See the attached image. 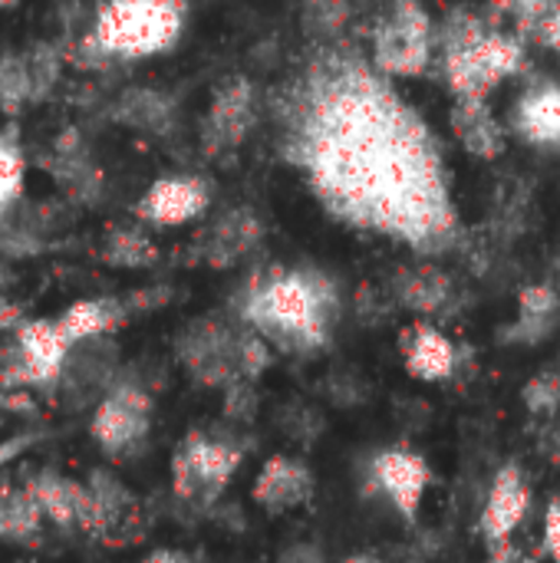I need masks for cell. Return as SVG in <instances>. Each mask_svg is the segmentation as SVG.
I'll use <instances>...</instances> for the list:
<instances>
[{
    "mask_svg": "<svg viewBox=\"0 0 560 563\" xmlns=\"http://www.w3.org/2000/svg\"><path fill=\"white\" fill-rule=\"evenodd\" d=\"M297 142L317 195L343 221L419 251L452 241L455 205L442 152L376 69L356 59L323 63L307 82Z\"/></svg>",
    "mask_w": 560,
    "mask_h": 563,
    "instance_id": "6da1fadb",
    "label": "cell"
},
{
    "mask_svg": "<svg viewBox=\"0 0 560 563\" xmlns=\"http://www.w3.org/2000/svg\"><path fill=\"white\" fill-rule=\"evenodd\" d=\"M241 313L257 336L284 350L310 353L320 350L330 336L337 294L323 274L277 271L248 290Z\"/></svg>",
    "mask_w": 560,
    "mask_h": 563,
    "instance_id": "7a4b0ae2",
    "label": "cell"
},
{
    "mask_svg": "<svg viewBox=\"0 0 560 563\" xmlns=\"http://www.w3.org/2000/svg\"><path fill=\"white\" fill-rule=\"evenodd\" d=\"M442 56V76L455 99H488L505 79L525 66V46L505 30H492L482 20L459 13L436 33Z\"/></svg>",
    "mask_w": 560,
    "mask_h": 563,
    "instance_id": "3957f363",
    "label": "cell"
},
{
    "mask_svg": "<svg viewBox=\"0 0 560 563\" xmlns=\"http://www.w3.org/2000/svg\"><path fill=\"white\" fill-rule=\"evenodd\" d=\"M185 0H102L86 49L102 59H145L168 53L185 33Z\"/></svg>",
    "mask_w": 560,
    "mask_h": 563,
    "instance_id": "277c9868",
    "label": "cell"
},
{
    "mask_svg": "<svg viewBox=\"0 0 560 563\" xmlns=\"http://www.w3.org/2000/svg\"><path fill=\"white\" fill-rule=\"evenodd\" d=\"M436 56V26L416 0H393L373 30V69L380 76H419Z\"/></svg>",
    "mask_w": 560,
    "mask_h": 563,
    "instance_id": "5b68a950",
    "label": "cell"
},
{
    "mask_svg": "<svg viewBox=\"0 0 560 563\" xmlns=\"http://www.w3.org/2000/svg\"><path fill=\"white\" fill-rule=\"evenodd\" d=\"M69 340L56 327V320H20L17 340L0 363V386H53L63 376Z\"/></svg>",
    "mask_w": 560,
    "mask_h": 563,
    "instance_id": "8992f818",
    "label": "cell"
},
{
    "mask_svg": "<svg viewBox=\"0 0 560 563\" xmlns=\"http://www.w3.org/2000/svg\"><path fill=\"white\" fill-rule=\"evenodd\" d=\"M238 465H241V449H234L224 439H208L201 432H191L172 459L175 495L185 501H211L234 478Z\"/></svg>",
    "mask_w": 560,
    "mask_h": 563,
    "instance_id": "52a82bcc",
    "label": "cell"
},
{
    "mask_svg": "<svg viewBox=\"0 0 560 563\" xmlns=\"http://www.w3.org/2000/svg\"><path fill=\"white\" fill-rule=\"evenodd\" d=\"M152 429V399L139 383H112L99 399L89 432L106 455H129L149 439Z\"/></svg>",
    "mask_w": 560,
    "mask_h": 563,
    "instance_id": "ba28073f",
    "label": "cell"
},
{
    "mask_svg": "<svg viewBox=\"0 0 560 563\" xmlns=\"http://www.w3.org/2000/svg\"><path fill=\"white\" fill-rule=\"evenodd\" d=\"M238 346H241L238 330H231L228 323H221L215 317H205V320H195L191 327H185V333L178 336V360L201 386L224 389L241 379Z\"/></svg>",
    "mask_w": 560,
    "mask_h": 563,
    "instance_id": "9c48e42d",
    "label": "cell"
},
{
    "mask_svg": "<svg viewBox=\"0 0 560 563\" xmlns=\"http://www.w3.org/2000/svg\"><path fill=\"white\" fill-rule=\"evenodd\" d=\"M211 205V185L198 175L155 178L135 205V214L155 228H178L201 218Z\"/></svg>",
    "mask_w": 560,
    "mask_h": 563,
    "instance_id": "30bf717a",
    "label": "cell"
},
{
    "mask_svg": "<svg viewBox=\"0 0 560 563\" xmlns=\"http://www.w3.org/2000/svg\"><path fill=\"white\" fill-rule=\"evenodd\" d=\"M86 495H89V518H86V534L102 538L106 544L119 541V538H132L139 534V501L135 495L109 472H92L86 482Z\"/></svg>",
    "mask_w": 560,
    "mask_h": 563,
    "instance_id": "8fae6325",
    "label": "cell"
},
{
    "mask_svg": "<svg viewBox=\"0 0 560 563\" xmlns=\"http://www.w3.org/2000/svg\"><path fill=\"white\" fill-rule=\"evenodd\" d=\"M432 482V472L422 455L406 449H389L373 459V485L393 501V508L413 521L422 508L426 488Z\"/></svg>",
    "mask_w": 560,
    "mask_h": 563,
    "instance_id": "7c38bea8",
    "label": "cell"
},
{
    "mask_svg": "<svg viewBox=\"0 0 560 563\" xmlns=\"http://www.w3.org/2000/svg\"><path fill=\"white\" fill-rule=\"evenodd\" d=\"M531 508V485L525 478V472L518 465H505L498 468L492 488H488V498H485V508H482V538L488 544H498V541H508L518 525L525 521Z\"/></svg>",
    "mask_w": 560,
    "mask_h": 563,
    "instance_id": "4fadbf2b",
    "label": "cell"
},
{
    "mask_svg": "<svg viewBox=\"0 0 560 563\" xmlns=\"http://www.w3.org/2000/svg\"><path fill=\"white\" fill-rule=\"evenodd\" d=\"M512 132L538 148H558L560 145V82L541 79L531 82L512 106L508 115Z\"/></svg>",
    "mask_w": 560,
    "mask_h": 563,
    "instance_id": "5bb4252c",
    "label": "cell"
},
{
    "mask_svg": "<svg viewBox=\"0 0 560 563\" xmlns=\"http://www.w3.org/2000/svg\"><path fill=\"white\" fill-rule=\"evenodd\" d=\"M251 125H254V89L248 79H228L211 99L205 119V145L211 152H228L244 142Z\"/></svg>",
    "mask_w": 560,
    "mask_h": 563,
    "instance_id": "9a60e30c",
    "label": "cell"
},
{
    "mask_svg": "<svg viewBox=\"0 0 560 563\" xmlns=\"http://www.w3.org/2000/svg\"><path fill=\"white\" fill-rule=\"evenodd\" d=\"M251 495H254V501L264 511L284 515V511L300 508V505L310 501V495H314V475H310V468L304 462L287 459V455H274L257 472Z\"/></svg>",
    "mask_w": 560,
    "mask_h": 563,
    "instance_id": "2e32d148",
    "label": "cell"
},
{
    "mask_svg": "<svg viewBox=\"0 0 560 563\" xmlns=\"http://www.w3.org/2000/svg\"><path fill=\"white\" fill-rule=\"evenodd\" d=\"M403 363L409 376L422 383H442L455 373L459 350L439 327L419 320L403 333Z\"/></svg>",
    "mask_w": 560,
    "mask_h": 563,
    "instance_id": "e0dca14e",
    "label": "cell"
},
{
    "mask_svg": "<svg viewBox=\"0 0 560 563\" xmlns=\"http://www.w3.org/2000/svg\"><path fill=\"white\" fill-rule=\"evenodd\" d=\"M26 488L36 498L43 518H50L59 528H86V518H89L86 485H79L53 468H43L26 482Z\"/></svg>",
    "mask_w": 560,
    "mask_h": 563,
    "instance_id": "ac0fdd59",
    "label": "cell"
},
{
    "mask_svg": "<svg viewBox=\"0 0 560 563\" xmlns=\"http://www.w3.org/2000/svg\"><path fill=\"white\" fill-rule=\"evenodd\" d=\"M452 132L475 158H498L508 145V132L495 119L488 99H455Z\"/></svg>",
    "mask_w": 560,
    "mask_h": 563,
    "instance_id": "d6986e66",
    "label": "cell"
},
{
    "mask_svg": "<svg viewBox=\"0 0 560 563\" xmlns=\"http://www.w3.org/2000/svg\"><path fill=\"white\" fill-rule=\"evenodd\" d=\"M257 241H261V221L254 218V211L251 208H234V211L221 214L211 224V231L201 238V257L211 267H231Z\"/></svg>",
    "mask_w": 560,
    "mask_h": 563,
    "instance_id": "ffe728a7",
    "label": "cell"
},
{
    "mask_svg": "<svg viewBox=\"0 0 560 563\" xmlns=\"http://www.w3.org/2000/svg\"><path fill=\"white\" fill-rule=\"evenodd\" d=\"M129 317V307L122 300H106V297H92V300H76L63 310V317L56 320V327L63 330V336L69 340V346L86 343V340H102L109 336L116 327H122Z\"/></svg>",
    "mask_w": 560,
    "mask_h": 563,
    "instance_id": "44dd1931",
    "label": "cell"
},
{
    "mask_svg": "<svg viewBox=\"0 0 560 563\" xmlns=\"http://www.w3.org/2000/svg\"><path fill=\"white\" fill-rule=\"evenodd\" d=\"M452 294H455V287H452L449 274L439 271V267H429V264L409 267V271H403L396 277V297H399V303L409 307L419 317L442 313L446 303L452 300Z\"/></svg>",
    "mask_w": 560,
    "mask_h": 563,
    "instance_id": "7402d4cb",
    "label": "cell"
},
{
    "mask_svg": "<svg viewBox=\"0 0 560 563\" xmlns=\"http://www.w3.org/2000/svg\"><path fill=\"white\" fill-rule=\"evenodd\" d=\"M560 317V297L548 284L525 287L518 300V320H515V340L518 343H541Z\"/></svg>",
    "mask_w": 560,
    "mask_h": 563,
    "instance_id": "603a6c76",
    "label": "cell"
},
{
    "mask_svg": "<svg viewBox=\"0 0 560 563\" xmlns=\"http://www.w3.org/2000/svg\"><path fill=\"white\" fill-rule=\"evenodd\" d=\"M43 511L30 488H3L0 492V541L30 544L40 538Z\"/></svg>",
    "mask_w": 560,
    "mask_h": 563,
    "instance_id": "cb8c5ba5",
    "label": "cell"
},
{
    "mask_svg": "<svg viewBox=\"0 0 560 563\" xmlns=\"http://www.w3.org/2000/svg\"><path fill=\"white\" fill-rule=\"evenodd\" d=\"M155 257H158L155 241L135 228H116L106 241V261L116 267H149Z\"/></svg>",
    "mask_w": 560,
    "mask_h": 563,
    "instance_id": "d4e9b609",
    "label": "cell"
},
{
    "mask_svg": "<svg viewBox=\"0 0 560 563\" xmlns=\"http://www.w3.org/2000/svg\"><path fill=\"white\" fill-rule=\"evenodd\" d=\"M23 175H26V158L20 145L10 135H0V218L13 208V201L23 191Z\"/></svg>",
    "mask_w": 560,
    "mask_h": 563,
    "instance_id": "484cf974",
    "label": "cell"
},
{
    "mask_svg": "<svg viewBox=\"0 0 560 563\" xmlns=\"http://www.w3.org/2000/svg\"><path fill=\"white\" fill-rule=\"evenodd\" d=\"M119 115L129 125H139V129H165L168 106H165V99H158L152 92H129L119 102Z\"/></svg>",
    "mask_w": 560,
    "mask_h": 563,
    "instance_id": "4316f807",
    "label": "cell"
},
{
    "mask_svg": "<svg viewBox=\"0 0 560 563\" xmlns=\"http://www.w3.org/2000/svg\"><path fill=\"white\" fill-rule=\"evenodd\" d=\"M521 399L528 406L531 416H554L560 409V373L558 369H545L538 376L528 379V386L521 389Z\"/></svg>",
    "mask_w": 560,
    "mask_h": 563,
    "instance_id": "83f0119b",
    "label": "cell"
},
{
    "mask_svg": "<svg viewBox=\"0 0 560 563\" xmlns=\"http://www.w3.org/2000/svg\"><path fill=\"white\" fill-rule=\"evenodd\" d=\"M545 551L551 561L560 563V498L545 511Z\"/></svg>",
    "mask_w": 560,
    "mask_h": 563,
    "instance_id": "f1b7e54d",
    "label": "cell"
},
{
    "mask_svg": "<svg viewBox=\"0 0 560 563\" xmlns=\"http://www.w3.org/2000/svg\"><path fill=\"white\" fill-rule=\"evenodd\" d=\"M485 563H535L512 538L508 541H498V544H488V561Z\"/></svg>",
    "mask_w": 560,
    "mask_h": 563,
    "instance_id": "f546056e",
    "label": "cell"
},
{
    "mask_svg": "<svg viewBox=\"0 0 560 563\" xmlns=\"http://www.w3.org/2000/svg\"><path fill=\"white\" fill-rule=\"evenodd\" d=\"M538 36L545 40V46H551L560 56V0L548 10V16L538 23Z\"/></svg>",
    "mask_w": 560,
    "mask_h": 563,
    "instance_id": "4dcf8cb0",
    "label": "cell"
},
{
    "mask_svg": "<svg viewBox=\"0 0 560 563\" xmlns=\"http://www.w3.org/2000/svg\"><path fill=\"white\" fill-rule=\"evenodd\" d=\"M36 442V435H17V439H7V442H0V472L17 459V455H23L30 445Z\"/></svg>",
    "mask_w": 560,
    "mask_h": 563,
    "instance_id": "1f68e13d",
    "label": "cell"
},
{
    "mask_svg": "<svg viewBox=\"0 0 560 563\" xmlns=\"http://www.w3.org/2000/svg\"><path fill=\"white\" fill-rule=\"evenodd\" d=\"M277 563H327V561H323V554H320L314 544H297V548L284 551V558H281Z\"/></svg>",
    "mask_w": 560,
    "mask_h": 563,
    "instance_id": "d6a6232c",
    "label": "cell"
},
{
    "mask_svg": "<svg viewBox=\"0 0 560 563\" xmlns=\"http://www.w3.org/2000/svg\"><path fill=\"white\" fill-rule=\"evenodd\" d=\"M13 327H20V310L0 297V330H13Z\"/></svg>",
    "mask_w": 560,
    "mask_h": 563,
    "instance_id": "836d02e7",
    "label": "cell"
},
{
    "mask_svg": "<svg viewBox=\"0 0 560 563\" xmlns=\"http://www.w3.org/2000/svg\"><path fill=\"white\" fill-rule=\"evenodd\" d=\"M142 563H201V561H195V558H188V554H182V551H155V554H149Z\"/></svg>",
    "mask_w": 560,
    "mask_h": 563,
    "instance_id": "e575fe53",
    "label": "cell"
},
{
    "mask_svg": "<svg viewBox=\"0 0 560 563\" xmlns=\"http://www.w3.org/2000/svg\"><path fill=\"white\" fill-rule=\"evenodd\" d=\"M347 563H380L376 558H370V554H356V558H350Z\"/></svg>",
    "mask_w": 560,
    "mask_h": 563,
    "instance_id": "d590c367",
    "label": "cell"
},
{
    "mask_svg": "<svg viewBox=\"0 0 560 563\" xmlns=\"http://www.w3.org/2000/svg\"><path fill=\"white\" fill-rule=\"evenodd\" d=\"M3 3H7V7H10V3H13V0H0V7H3Z\"/></svg>",
    "mask_w": 560,
    "mask_h": 563,
    "instance_id": "8d00e7d4",
    "label": "cell"
},
{
    "mask_svg": "<svg viewBox=\"0 0 560 563\" xmlns=\"http://www.w3.org/2000/svg\"><path fill=\"white\" fill-rule=\"evenodd\" d=\"M0 280H3V274H0Z\"/></svg>",
    "mask_w": 560,
    "mask_h": 563,
    "instance_id": "74e56055",
    "label": "cell"
}]
</instances>
